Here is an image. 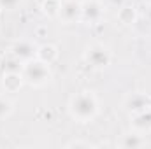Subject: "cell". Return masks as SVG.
I'll use <instances>...</instances> for the list:
<instances>
[{
  "mask_svg": "<svg viewBox=\"0 0 151 149\" xmlns=\"http://www.w3.org/2000/svg\"><path fill=\"white\" fill-rule=\"evenodd\" d=\"M69 114L77 123H91L99 114V98L93 91L83 90L69 100Z\"/></svg>",
  "mask_w": 151,
  "mask_h": 149,
  "instance_id": "1",
  "label": "cell"
},
{
  "mask_svg": "<svg viewBox=\"0 0 151 149\" xmlns=\"http://www.w3.org/2000/svg\"><path fill=\"white\" fill-rule=\"evenodd\" d=\"M12 112H14V102H12L9 97L0 95V119L9 117Z\"/></svg>",
  "mask_w": 151,
  "mask_h": 149,
  "instance_id": "15",
  "label": "cell"
},
{
  "mask_svg": "<svg viewBox=\"0 0 151 149\" xmlns=\"http://www.w3.org/2000/svg\"><path fill=\"white\" fill-rule=\"evenodd\" d=\"M146 19H148V23L151 25V4L146 7Z\"/></svg>",
  "mask_w": 151,
  "mask_h": 149,
  "instance_id": "18",
  "label": "cell"
},
{
  "mask_svg": "<svg viewBox=\"0 0 151 149\" xmlns=\"http://www.w3.org/2000/svg\"><path fill=\"white\" fill-rule=\"evenodd\" d=\"M37 47L34 44V40H28V39H19L16 40L12 46H11V54L16 56L19 62H30L34 58H37Z\"/></svg>",
  "mask_w": 151,
  "mask_h": 149,
  "instance_id": "6",
  "label": "cell"
},
{
  "mask_svg": "<svg viewBox=\"0 0 151 149\" xmlns=\"http://www.w3.org/2000/svg\"><path fill=\"white\" fill-rule=\"evenodd\" d=\"M83 60L93 70H106L113 63V53L107 46H104L100 42H95V44H90V46L84 47Z\"/></svg>",
  "mask_w": 151,
  "mask_h": 149,
  "instance_id": "3",
  "label": "cell"
},
{
  "mask_svg": "<svg viewBox=\"0 0 151 149\" xmlns=\"http://www.w3.org/2000/svg\"><path fill=\"white\" fill-rule=\"evenodd\" d=\"M118 19H119V23L125 25V27L134 25V23L137 21V9H135L134 5H130V4L121 5L119 11H118Z\"/></svg>",
  "mask_w": 151,
  "mask_h": 149,
  "instance_id": "11",
  "label": "cell"
},
{
  "mask_svg": "<svg viewBox=\"0 0 151 149\" xmlns=\"http://www.w3.org/2000/svg\"><path fill=\"white\" fill-rule=\"evenodd\" d=\"M134 128L141 133L150 132L151 130V109L141 112V114H134Z\"/></svg>",
  "mask_w": 151,
  "mask_h": 149,
  "instance_id": "12",
  "label": "cell"
},
{
  "mask_svg": "<svg viewBox=\"0 0 151 149\" xmlns=\"http://www.w3.org/2000/svg\"><path fill=\"white\" fill-rule=\"evenodd\" d=\"M104 18V4L100 0H81V23L97 25Z\"/></svg>",
  "mask_w": 151,
  "mask_h": 149,
  "instance_id": "4",
  "label": "cell"
},
{
  "mask_svg": "<svg viewBox=\"0 0 151 149\" xmlns=\"http://www.w3.org/2000/svg\"><path fill=\"white\" fill-rule=\"evenodd\" d=\"M46 32H47L46 28H39V30H37V35H39V37H42V35H44Z\"/></svg>",
  "mask_w": 151,
  "mask_h": 149,
  "instance_id": "19",
  "label": "cell"
},
{
  "mask_svg": "<svg viewBox=\"0 0 151 149\" xmlns=\"http://www.w3.org/2000/svg\"><path fill=\"white\" fill-rule=\"evenodd\" d=\"M23 69V62H19L16 56H12L9 53V56L2 62V70L4 72H21Z\"/></svg>",
  "mask_w": 151,
  "mask_h": 149,
  "instance_id": "14",
  "label": "cell"
},
{
  "mask_svg": "<svg viewBox=\"0 0 151 149\" xmlns=\"http://www.w3.org/2000/svg\"><path fill=\"white\" fill-rule=\"evenodd\" d=\"M21 74L27 84L34 86V88H40L44 84H47L53 77L51 72V65L40 62L39 58H34L30 62H25L23 63V69H21Z\"/></svg>",
  "mask_w": 151,
  "mask_h": 149,
  "instance_id": "2",
  "label": "cell"
},
{
  "mask_svg": "<svg viewBox=\"0 0 151 149\" xmlns=\"http://www.w3.org/2000/svg\"><path fill=\"white\" fill-rule=\"evenodd\" d=\"M65 148H93V144H90L86 140H70L65 144Z\"/></svg>",
  "mask_w": 151,
  "mask_h": 149,
  "instance_id": "17",
  "label": "cell"
},
{
  "mask_svg": "<svg viewBox=\"0 0 151 149\" xmlns=\"http://www.w3.org/2000/svg\"><path fill=\"white\" fill-rule=\"evenodd\" d=\"M118 146L123 149H139L146 146V139L144 135H141V132H130V133L121 135Z\"/></svg>",
  "mask_w": 151,
  "mask_h": 149,
  "instance_id": "9",
  "label": "cell"
},
{
  "mask_svg": "<svg viewBox=\"0 0 151 149\" xmlns=\"http://www.w3.org/2000/svg\"><path fill=\"white\" fill-rule=\"evenodd\" d=\"M25 84V79L21 72H4L2 77V86L5 90V93H16L19 91V88Z\"/></svg>",
  "mask_w": 151,
  "mask_h": 149,
  "instance_id": "8",
  "label": "cell"
},
{
  "mask_svg": "<svg viewBox=\"0 0 151 149\" xmlns=\"http://www.w3.org/2000/svg\"><path fill=\"white\" fill-rule=\"evenodd\" d=\"M123 107L128 114H141V112L151 109V95L148 93H141V91H134L128 93L123 100Z\"/></svg>",
  "mask_w": 151,
  "mask_h": 149,
  "instance_id": "5",
  "label": "cell"
},
{
  "mask_svg": "<svg viewBox=\"0 0 151 149\" xmlns=\"http://www.w3.org/2000/svg\"><path fill=\"white\" fill-rule=\"evenodd\" d=\"M60 5H62V0H42L40 9H42V12H44L46 16H49V18H58Z\"/></svg>",
  "mask_w": 151,
  "mask_h": 149,
  "instance_id": "13",
  "label": "cell"
},
{
  "mask_svg": "<svg viewBox=\"0 0 151 149\" xmlns=\"http://www.w3.org/2000/svg\"><path fill=\"white\" fill-rule=\"evenodd\" d=\"M58 54L60 53H58V47L55 44H42L37 47V58L47 65H53L58 60Z\"/></svg>",
  "mask_w": 151,
  "mask_h": 149,
  "instance_id": "10",
  "label": "cell"
},
{
  "mask_svg": "<svg viewBox=\"0 0 151 149\" xmlns=\"http://www.w3.org/2000/svg\"><path fill=\"white\" fill-rule=\"evenodd\" d=\"M58 18L65 25L81 21V0H62Z\"/></svg>",
  "mask_w": 151,
  "mask_h": 149,
  "instance_id": "7",
  "label": "cell"
},
{
  "mask_svg": "<svg viewBox=\"0 0 151 149\" xmlns=\"http://www.w3.org/2000/svg\"><path fill=\"white\" fill-rule=\"evenodd\" d=\"M23 0H0V9L4 11H14L21 5Z\"/></svg>",
  "mask_w": 151,
  "mask_h": 149,
  "instance_id": "16",
  "label": "cell"
}]
</instances>
